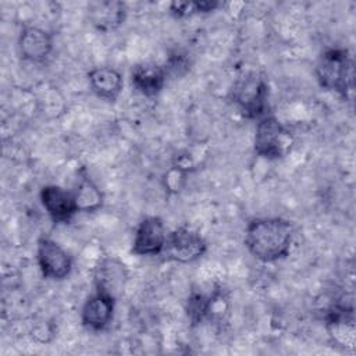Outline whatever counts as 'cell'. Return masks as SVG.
Masks as SVG:
<instances>
[{"label": "cell", "instance_id": "obj_1", "mask_svg": "<svg viewBox=\"0 0 356 356\" xmlns=\"http://www.w3.org/2000/svg\"><path fill=\"white\" fill-rule=\"evenodd\" d=\"M293 234L292 222L282 217H257L248 222L243 243L254 259L274 263L289 254Z\"/></svg>", "mask_w": 356, "mask_h": 356}, {"label": "cell", "instance_id": "obj_2", "mask_svg": "<svg viewBox=\"0 0 356 356\" xmlns=\"http://www.w3.org/2000/svg\"><path fill=\"white\" fill-rule=\"evenodd\" d=\"M314 72L323 89L337 92L341 97L349 100L353 90V60L348 49H325L318 56Z\"/></svg>", "mask_w": 356, "mask_h": 356}, {"label": "cell", "instance_id": "obj_3", "mask_svg": "<svg viewBox=\"0 0 356 356\" xmlns=\"http://www.w3.org/2000/svg\"><path fill=\"white\" fill-rule=\"evenodd\" d=\"M295 138L292 132L273 114L257 120L253 150L256 156L267 160L285 157L293 147Z\"/></svg>", "mask_w": 356, "mask_h": 356}, {"label": "cell", "instance_id": "obj_4", "mask_svg": "<svg viewBox=\"0 0 356 356\" xmlns=\"http://www.w3.org/2000/svg\"><path fill=\"white\" fill-rule=\"evenodd\" d=\"M268 82L259 72H248L232 88V100L241 113L250 120H260L268 110Z\"/></svg>", "mask_w": 356, "mask_h": 356}, {"label": "cell", "instance_id": "obj_5", "mask_svg": "<svg viewBox=\"0 0 356 356\" xmlns=\"http://www.w3.org/2000/svg\"><path fill=\"white\" fill-rule=\"evenodd\" d=\"M206 252L207 242L197 231L188 227H178L167 234L161 254H164L165 260L188 264L203 257Z\"/></svg>", "mask_w": 356, "mask_h": 356}, {"label": "cell", "instance_id": "obj_6", "mask_svg": "<svg viewBox=\"0 0 356 356\" xmlns=\"http://www.w3.org/2000/svg\"><path fill=\"white\" fill-rule=\"evenodd\" d=\"M36 260L40 274L46 280H64L71 274L72 259L54 239L42 236L36 243Z\"/></svg>", "mask_w": 356, "mask_h": 356}, {"label": "cell", "instance_id": "obj_7", "mask_svg": "<svg viewBox=\"0 0 356 356\" xmlns=\"http://www.w3.org/2000/svg\"><path fill=\"white\" fill-rule=\"evenodd\" d=\"M167 231L161 217L149 216L140 220L135 229L131 252L136 256H159L163 253Z\"/></svg>", "mask_w": 356, "mask_h": 356}, {"label": "cell", "instance_id": "obj_8", "mask_svg": "<svg viewBox=\"0 0 356 356\" xmlns=\"http://www.w3.org/2000/svg\"><path fill=\"white\" fill-rule=\"evenodd\" d=\"M39 196L44 211L56 224H68L79 213L74 193L58 185L43 186Z\"/></svg>", "mask_w": 356, "mask_h": 356}, {"label": "cell", "instance_id": "obj_9", "mask_svg": "<svg viewBox=\"0 0 356 356\" xmlns=\"http://www.w3.org/2000/svg\"><path fill=\"white\" fill-rule=\"evenodd\" d=\"M117 299L103 291L95 289L85 300L81 310V323L90 331H103L114 317Z\"/></svg>", "mask_w": 356, "mask_h": 356}, {"label": "cell", "instance_id": "obj_10", "mask_svg": "<svg viewBox=\"0 0 356 356\" xmlns=\"http://www.w3.org/2000/svg\"><path fill=\"white\" fill-rule=\"evenodd\" d=\"M18 50L24 60L43 63L53 51V35L40 26H24L18 36Z\"/></svg>", "mask_w": 356, "mask_h": 356}, {"label": "cell", "instance_id": "obj_11", "mask_svg": "<svg viewBox=\"0 0 356 356\" xmlns=\"http://www.w3.org/2000/svg\"><path fill=\"white\" fill-rule=\"evenodd\" d=\"M325 328L337 346L352 349L355 345L353 309L343 305L332 306L325 314Z\"/></svg>", "mask_w": 356, "mask_h": 356}, {"label": "cell", "instance_id": "obj_12", "mask_svg": "<svg viewBox=\"0 0 356 356\" xmlns=\"http://www.w3.org/2000/svg\"><path fill=\"white\" fill-rule=\"evenodd\" d=\"M127 280V266L117 257H104L95 270V289L103 291L115 299L124 291Z\"/></svg>", "mask_w": 356, "mask_h": 356}, {"label": "cell", "instance_id": "obj_13", "mask_svg": "<svg viewBox=\"0 0 356 356\" xmlns=\"http://www.w3.org/2000/svg\"><path fill=\"white\" fill-rule=\"evenodd\" d=\"M131 82L142 96L154 97L163 90L167 82V71L164 65L156 63H140L134 67Z\"/></svg>", "mask_w": 356, "mask_h": 356}, {"label": "cell", "instance_id": "obj_14", "mask_svg": "<svg viewBox=\"0 0 356 356\" xmlns=\"http://www.w3.org/2000/svg\"><path fill=\"white\" fill-rule=\"evenodd\" d=\"M88 81L92 92L102 100L114 103L124 86V79L120 71L113 67H96L88 72Z\"/></svg>", "mask_w": 356, "mask_h": 356}, {"label": "cell", "instance_id": "obj_15", "mask_svg": "<svg viewBox=\"0 0 356 356\" xmlns=\"http://www.w3.org/2000/svg\"><path fill=\"white\" fill-rule=\"evenodd\" d=\"M125 4L121 1H100L89 7V19L95 28L107 32L118 28L125 19Z\"/></svg>", "mask_w": 356, "mask_h": 356}, {"label": "cell", "instance_id": "obj_16", "mask_svg": "<svg viewBox=\"0 0 356 356\" xmlns=\"http://www.w3.org/2000/svg\"><path fill=\"white\" fill-rule=\"evenodd\" d=\"M72 193L75 196L79 213L81 211H83V213L96 211L103 204L102 191L85 171H82L81 178L76 185V189Z\"/></svg>", "mask_w": 356, "mask_h": 356}, {"label": "cell", "instance_id": "obj_17", "mask_svg": "<svg viewBox=\"0 0 356 356\" xmlns=\"http://www.w3.org/2000/svg\"><path fill=\"white\" fill-rule=\"evenodd\" d=\"M186 316L192 327L199 325L204 318H207V312H209V296L199 293V292H192L188 296L186 300Z\"/></svg>", "mask_w": 356, "mask_h": 356}, {"label": "cell", "instance_id": "obj_18", "mask_svg": "<svg viewBox=\"0 0 356 356\" xmlns=\"http://www.w3.org/2000/svg\"><path fill=\"white\" fill-rule=\"evenodd\" d=\"M188 67H189V63H188L186 56L179 53V51H177L175 54L170 56L168 61L164 65V68L167 71V75H168V72H175V74L181 75L185 71H188Z\"/></svg>", "mask_w": 356, "mask_h": 356}, {"label": "cell", "instance_id": "obj_19", "mask_svg": "<svg viewBox=\"0 0 356 356\" xmlns=\"http://www.w3.org/2000/svg\"><path fill=\"white\" fill-rule=\"evenodd\" d=\"M170 11L175 18H185L196 14L193 1H172L170 4Z\"/></svg>", "mask_w": 356, "mask_h": 356}, {"label": "cell", "instance_id": "obj_20", "mask_svg": "<svg viewBox=\"0 0 356 356\" xmlns=\"http://www.w3.org/2000/svg\"><path fill=\"white\" fill-rule=\"evenodd\" d=\"M193 6H195L196 14H207V13L216 11L221 6V3L216 0H199V1H193Z\"/></svg>", "mask_w": 356, "mask_h": 356}]
</instances>
